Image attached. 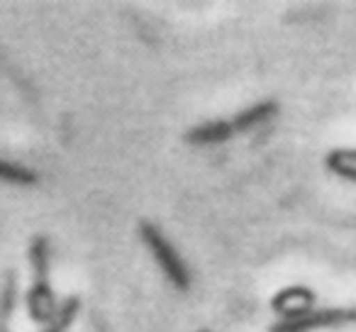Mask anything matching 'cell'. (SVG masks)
<instances>
[{
  "instance_id": "1",
  "label": "cell",
  "mask_w": 356,
  "mask_h": 332,
  "mask_svg": "<svg viewBox=\"0 0 356 332\" xmlns=\"http://www.w3.org/2000/svg\"><path fill=\"white\" fill-rule=\"evenodd\" d=\"M49 259L51 247L47 237H35L30 242V264H32V286L27 291V313L37 325H49L54 320L59 303L54 288L49 283Z\"/></svg>"
},
{
  "instance_id": "2",
  "label": "cell",
  "mask_w": 356,
  "mask_h": 332,
  "mask_svg": "<svg viewBox=\"0 0 356 332\" xmlns=\"http://www.w3.org/2000/svg\"><path fill=\"white\" fill-rule=\"evenodd\" d=\"M139 237H142L144 247L152 252L154 262L159 264V269L163 271V276L171 281L173 288L178 291H188L191 288V271L186 267L184 257L176 252L171 242L163 237V232L154 223H142L139 225Z\"/></svg>"
},
{
  "instance_id": "3",
  "label": "cell",
  "mask_w": 356,
  "mask_h": 332,
  "mask_svg": "<svg viewBox=\"0 0 356 332\" xmlns=\"http://www.w3.org/2000/svg\"><path fill=\"white\" fill-rule=\"evenodd\" d=\"M356 310L354 308H322V310H312L305 317L298 320H281L271 327V332H312L322 330V327H341V325H354Z\"/></svg>"
},
{
  "instance_id": "4",
  "label": "cell",
  "mask_w": 356,
  "mask_h": 332,
  "mask_svg": "<svg viewBox=\"0 0 356 332\" xmlns=\"http://www.w3.org/2000/svg\"><path fill=\"white\" fill-rule=\"evenodd\" d=\"M312 303H315L312 291H307L305 286H293L273 298V310L283 320H298V317H305L307 313H312Z\"/></svg>"
},
{
  "instance_id": "5",
  "label": "cell",
  "mask_w": 356,
  "mask_h": 332,
  "mask_svg": "<svg viewBox=\"0 0 356 332\" xmlns=\"http://www.w3.org/2000/svg\"><path fill=\"white\" fill-rule=\"evenodd\" d=\"M234 134L232 122H225V120H213V122L198 125V127H191L186 132V142L193 144V147H205V144H222L227 142Z\"/></svg>"
},
{
  "instance_id": "6",
  "label": "cell",
  "mask_w": 356,
  "mask_h": 332,
  "mask_svg": "<svg viewBox=\"0 0 356 332\" xmlns=\"http://www.w3.org/2000/svg\"><path fill=\"white\" fill-rule=\"evenodd\" d=\"M276 113H278V105L273 103V100H264V103H257V105H252V108L242 110V113L232 120V127H234V132H247V129L271 120Z\"/></svg>"
},
{
  "instance_id": "7",
  "label": "cell",
  "mask_w": 356,
  "mask_h": 332,
  "mask_svg": "<svg viewBox=\"0 0 356 332\" xmlns=\"http://www.w3.org/2000/svg\"><path fill=\"white\" fill-rule=\"evenodd\" d=\"M325 164L332 174L356 184V149H334L327 154Z\"/></svg>"
},
{
  "instance_id": "8",
  "label": "cell",
  "mask_w": 356,
  "mask_h": 332,
  "mask_svg": "<svg viewBox=\"0 0 356 332\" xmlns=\"http://www.w3.org/2000/svg\"><path fill=\"white\" fill-rule=\"evenodd\" d=\"M17 306V281L15 274H8L0 288V332H10V317Z\"/></svg>"
},
{
  "instance_id": "9",
  "label": "cell",
  "mask_w": 356,
  "mask_h": 332,
  "mask_svg": "<svg viewBox=\"0 0 356 332\" xmlns=\"http://www.w3.org/2000/svg\"><path fill=\"white\" fill-rule=\"evenodd\" d=\"M0 181L13 186H35L40 181V176L32 169H27V166H22V164L0 159Z\"/></svg>"
},
{
  "instance_id": "10",
  "label": "cell",
  "mask_w": 356,
  "mask_h": 332,
  "mask_svg": "<svg viewBox=\"0 0 356 332\" xmlns=\"http://www.w3.org/2000/svg\"><path fill=\"white\" fill-rule=\"evenodd\" d=\"M79 310H81L79 298H76V296L66 298V301L59 306V310H56L54 320H51L49 325H44V330H42V332H69V327L74 325Z\"/></svg>"
},
{
  "instance_id": "11",
  "label": "cell",
  "mask_w": 356,
  "mask_h": 332,
  "mask_svg": "<svg viewBox=\"0 0 356 332\" xmlns=\"http://www.w3.org/2000/svg\"><path fill=\"white\" fill-rule=\"evenodd\" d=\"M200 332H210V330H200Z\"/></svg>"
}]
</instances>
